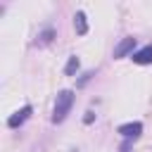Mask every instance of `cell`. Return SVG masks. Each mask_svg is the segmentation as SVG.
Listing matches in <instances>:
<instances>
[{
	"label": "cell",
	"instance_id": "cell-7",
	"mask_svg": "<svg viewBox=\"0 0 152 152\" xmlns=\"http://www.w3.org/2000/svg\"><path fill=\"white\" fill-rule=\"evenodd\" d=\"M74 28H76V33L78 36H86L88 33V19H86V12H76L74 14Z\"/></svg>",
	"mask_w": 152,
	"mask_h": 152
},
{
	"label": "cell",
	"instance_id": "cell-4",
	"mask_svg": "<svg viewBox=\"0 0 152 152\" xmlns=\"http://www.w3.org/2000/svg\"><path fill=\"white\" fill-rule=\"evenodd\" d=\"M31 112H33V107H31V104H24L21 109H17V112L7 119V126H10V128H19V126L31 116Z\"/></svg>",
	"mask_w": 152,
	"mask_h": 152
},
{
	"label": "cell",
	"instance_id": "cell-8",
	"mask_svg": "<svg viewBox=\"0 0 152 152\" xmlns=\"http://www.w3.org/2000/svg\"><path fill=\"white\" fill-rule=\"evenodd\" d=\"M78 66H81L78 57H76V55H71V57L66 59V64H64V74H66V76H74V74L78 71Z\"/></svg>",
	"mask_w": 152,
	"mask_h": 152
},
{
	"label": "cell",
	"instance_id": "cell-11",
	"mask_svg": "<svg viewBox=\"0 0 152 152\" xmlns=\"http://www.w3.org/2000/svg\"><path fill=\"white\" fill-rule=\"evenodd\" d=\"M119 152H131V140H124V145H121Z\"/></svg>",
	"mask_w": 152,
	"mask_h": 152
},
{
	"label": "cell",
	"instance_id": "cell-9",
	"mask_svg": "<svg viewBox=\"0 0 152 152\" xmlns=\"http://www.w3.org/2000/svg\"><path fill=\"white\" fill-rule=\"evenodd\" d=\"M90 76H93V71H88V74H83V76H81V81H78V86H86V83L90 81Z\"/></svg>",
	"mask_w": 152,
	"mask_h": 152
},
{
	"label": "cell",
	"instance_id": "cell-2",
	"mask_svg": "<svg viewBox=\"0 0 152 152\" xmlns=\"http://www.w3.org/2000/svg\"><path fill=\"white\" fill-rule=\"evenodd\" d=\"M133 52H135V38H133V36H126V38H121V40L114 45V59L131 57Z\"/></svg>",
	"mask_w": 152,
	"mask_h": 152
},
{
	"label": "cell",
	"instance_id": "cell-5",
	"mask_svg": "<svg viewBox=\"0 0 152 152\" xmlns=\"http://www.w3.org/2000/svg\"><path fill=\"white\" fill-rule=\"evenodd\" d=\"M131 59H133L135 64H140V66H147V64H152V43H147V45L138 48V50L131 55Z\"/></svg>",
	"mask_w": 152,
	"mask_h": 152
},
{
	"label": "cell",
	"instance_id": "cell-10",
	"mask_svg": "<svg viewBox=\"0 0 152 152\" xmlns=\"http://www.w3.org/2000/svg\"><path fill=\"white\" fill-rule=\"evenodd\" d=\"M93 119H95V114H93V112H86V116H83V124H93Z\"/></svg>",
	"mask_w": 152,
	"mask_h": 152
},
{
	"label": "cell",
	"instance_id": "cell-3",
	"mask_svg": "<svg viewBox=\"0 0 152 152\" xmlns=\"http://www.w3.org/2000/svg\"><path fill=\"white\" fill-rule=\"evenodd\" d=\"M140 133H142V124L140 121H128V124H121L119 126V135L124 138V140H138L140 138Z\"/></svg>",
	"mask_w": 152,
	"mask_h": 152
},
{
	"label": "cell",
	"instance_id": "cell-1",
	"mask_svg": "<svg viewBox=\"0 0 152 152\" xmlns=\"http://www.w3.org/2000/svg\"><path fill=\"white\" fill-rule=\"evenodd\" d=\"M71 107H74V90H59L55 100V109H52V124H62L69 116Z\"/></svg>",
	"mask_w": 152,
	"mask_h": 152
},
{
	"label": "cell",
	"instance_id": "cell-6",
	"mask_svg": "<svg viewBox=\"0 0 152 152\" xmlns=\"http://www.w3.org/2000/svg\"><path fill=\"white\" fill-rule=\"evenodd\" d=\"M52 38H55V26H52V24H45V26L38 31V36H36V45H38V48L50 45Z\"/></svg>",
	"mask_w": 152,
	"mask_h": 152
}]
</instances>
